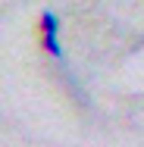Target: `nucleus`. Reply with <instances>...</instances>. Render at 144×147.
Listing matches in <instances>:
<instances>
[{
	"instance_id": "f257e3e1",
	"label": "nucleus",
	"mask_w": 144,
	"mask_h": 147,
	"mask_svg": "<svg viewBox=\"0 0 144 147\" xmlns=\"http://www.w3.org/2000/svg\"><path fill=\"white\" fill-rule=\"evenodd\" d=\"M41 44H44V50L57 59V63H63V59H66L63 44H59V31H41Z\"/></svg>"
}]
</instances>
